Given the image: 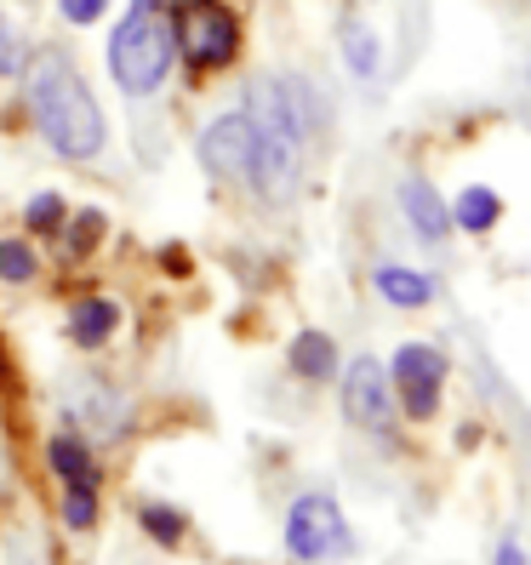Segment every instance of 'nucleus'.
Masks as SVG:
<instances>
[{
	"label": "nucleus",
	"mask_w": 531,
	"mask_h": 565,
	"mask_svg": "<svg viewBox=\"0 0 531 565\" xmlns=\"http://www.w3.org/2000/svg\"><path fill=\"white\" fill-rule=\"evenodd\" d=\"M23 86H29V115H35L41 138L63 160H97L109 143L104 109H97L92 86L63 52H35L23 63Z\"/></svg>",
	"instance_id": "obj_1"
},
{
	"label": "nucleus",
	"mask_w": 531,
	"mask_h": 565,
	"mask_svg": "<svg viewBox=\"0 0 531 565\" xmlns=\"http://www.w3.org/2000/svg\"><path fill=\"white\" fill-rule=\"evenodd\" d=\"M178 63V35L160 0H131V12L109 35V75L126 97H155Z\"/></svg>",
	"instance_id": "obj_2"
},
{
	"label": "nucleus",
	"mask_w": 531,
	"mask_h": 565,
	"mask_svg": "<svg viewBox=\"0 0 531 565\" xmlns=\"http://www.w3.org/2000/svg\"><path fill=\"white\" fill-rule=\"evenodd\" d=\"M172 35H178V52L194 75L229 70L241 57V18L223 0H183V12L172 18Z\"/></svg>",
	"instance_id": "obj_3"
},
{
	"label": "nucleus",
	"mask_w": 531,
	"mask_h": 565,
	"mask_svg": "<svg viewBox=\"0 0 531 565\" xmlns=\"http://www.w3.org/2000/svg\"><path fill=\"white\" fill-rule=\"evenodd\" d=\"M349 548H354V537H349L343 509L331 503V497H320V491L297 497L291 514H286V554L304 559V565H326V559H338Z\"/></svg>",
	"instance_id": "obj_4"
},
{
	"label": "nucleus",
	"mask_w": 531,
	"mask_h": 565,
	"mask_svg": "<svg viewBox=\"0 0 531 565\" xmlns=\"http://www.w3.org/2000/svg\"><path fill=\"white\" fill-rule=\"evenodd\" d=\"M394 401H401L412 417H435L440 412V388H446V354L428 343H406L389 365Z\"/></svg>",
	"instance_id": "obj_5"
},
{
	"label": "nucleus",
	"mask_w": 531,
	"mask_h": 565,
	"mask_svg": "<svg viewBox=\"0 0 531 565\" xmlns=\"http://www.w3.org/2000/svg\"><path fill=\"white\" fill-rule=\"evenodd\" d=\"M194 154H201V166L212 178L223 183H252V160H257V131L246 115H217L201 143H194Z\"/></svg>",
	"instance_id": "obj_6"
},
{
	"label": "nucleus",
	"mask_w": 531,
	"mask_h": 565,
	"mask_svg": "<svg viewBox=\"0 0 531 565\" xmlns=\"http://www.w3.org/2000/svg\"><path fill=\"white\" fill-rule=\"evenodd\" d=\"M394 383H389V372L372 360V354H360L349 372H343V417L354 423V428H372V435H389L394 428Z\"/></svg>",
	"instance_id": "obj_7"
},
{
	"label": "nucleus",
	"mask_w": 531,
	"mask_h": 565,
	"mask_svg": "<svg viewBox=\"0 0 531 565\" xmlns=\"http://www.w3.org/2000/svg\"><path fill=\"white\" fill-rule=\"evenodd\" d=\"M401 206H406V223L417 228V241L440 246L452 235V206L435 194V183H428V178H406L401 183Z\"/></svg>",
	"instance_id": "obj_8"
},
{
	"label": "nucleus",
	"mask_w": 531,
	"mask_h": 565,
	"mask_svg": "<svg viewBox=\"0 0 531 565\" xmlns=\"http://www.w3.org/2000/svg\"><path fill=\"white\" fill-rule=\"evenodd\" d=\"M115 326H120V303H115V297H81V303L70 309V338H75L81 349L109 343Z\"/></svg>",
	"instance_id": "obj_9"
},
{
	"label": "nucleus",
	"mask_w": 531,
	"mask_h": 565,
	"mask_svg": "<svg viewBox=\"0 0 531 565\" xmlns=\"http://www.w3.org/2000/svg\"><path fill=\"white\" fill-rule=\"evenodd\" d=\"M286 360H291V372H297V377L326 383L331 372H338V343H331L326 331H297L291 349H286Z\"/></svg>",
	"instance_id": "obj_10"
},
{
	"label": "nucleus",
	"mask_w": 531,
	"mask_h": 565,
	"mask_svg": "<svg viewBox=\"0 0 531 565\" xmlns=\"http://www.w3.org/2000/svg\"><path fill=\"white\" fill-rule=\"evenodd\" d=\"M46 457H52L57 480L70 486V491H97V457H92L75 435H57V440L46 446Z\"/></svg>",
	"instance_id": "obj_11"
},
{
	"label": "nucleus",
	"mask_w": 531,
	"mask_h": 565,
	"mask_svg": "<svg viewBox=\"0 0 531 565\" xmlns=\"http://www.w3.org/2000/svg\"><path fill=\"white\" fill-rule=\"evenodd\" d=\"M378 291H383V303H394V309H423L428 297H435V280L417 275V269H401V263H383Z\"/></svg>",
	"instance_id": "obj_12"
},
{
	"label": "nucleus",
	"mask_w": 531,
	"mask_h": 565,
	"mask_svg": "<svg viewBox=\"0 0 531 565\" xmlns=\"http://www.w3.org/2000/svg\"><path fill=\"white\" fill-rule=\"evenodd\" d=\"M497 212H503V201H497L491 189H463L457 206H452V223L469 228V235H486V228L497 223Z\"/></svg>",
	"instance_id": "obj_13"
},
{
	"label": "nucleus",
	"mask_w": 531,
	"mask_h": 565,
	"mask_svg": "<svg viewBox=\"0 0 531 565\" xmlns=\"http://www.w3.org/2000/svg\"><path fill=\"white\" fill-rule=\"evenodd\" d=\"M343 57L360 81H378V35L367 23H343Z\"/></svg>",
	"instance_id": "obj_14"
},
{
	"label": "nucleus",
	"mask_w": 531,
	"mask_h": 565,
	"mask_svg": "<svg viewBox=\"0 0 531 565\" xmlns=\"http://www.w3.org/2000/svg\"><path fill=\"white\" fill-rule=\"evenodd\" d=\"M104 228H109V217L97 212V206L75 212L70 235H63V252H70V257H92V252H97V241H104Z\"/></svg>",
	"instance_id": "obj_15"
},
{
	"label": "nucleus",
	"mask_w": 531,
	"mask_h": 565,
	"mask_svg": "<svg viewBox=\"0 0 531 565\" xmlns=\"http://www.w3.org/2000/svg\"><path fill=\"white\" fill-rule=\"evenodd\" d=\"M35 275H41L35 246H29V241H0V280H7V286H29Z\"/></svg>",
	"instance_id": "obj_16"
},
{
	"label": "nucleus",
	"mask_w": 531,
	"mask_h": 565,
	"mask_svg": "<svg viewBox=\"0 0 531 565\" xmlns=\"http://www.w3.org/2000/svg\"><path fill=\"white\" fill-rule=\"evenodd\" d=\"M23 223L35 228V235H57V228L70 223V206H63V194H35L29 212H23Z\"/></svg>",
	"instance_id": "obj_17"
},
{
	"label": "nucleus",
	"mask_w": 531,
	"mask_h": 565,
	"mask_svg": "<svg viewBox=\"0 0 531 565\" xmlns=\"http://www.w3.org/2000/svg\"><path fill=\"white\" fill-rule=\"evenodd\" d=\"M144 531H149L155 543H166V548H172V543H183L189 520H183L178 509H166V503H149V509H144Z\"/></svg>",
	"instance_id": "obj_18"
},
{
	"label": "nucleus",
	"mask_w": 531,
	"mask_h": 565,
	"mask_svg": "<svg viewBox=\"0 0 531 565\" xmlns=\"http://www.w3.org/2000/svg\"><path fill=\"white\" fill-rule=\"evenodd\" d=\"M63 525H70V531H92L97 525V491H70V497H63Z\"/></svg>",
	"instance_id": "obj_19"
},
{
	"label": "nucleus",
	"mask_w": 531,
	"mask_h": 565,
	"mask_svg": "<svg viewBox=\"0 0 531 565\" xmlns=\"http://www.w3.org/2000/svg\"><path fill=\"white\" fill-rule=\"evenodd\" d=\"M57 12H63V23L86 29V23H97V18L109 12V0H57Z\"/></svg>",
	"instance_id": "obj_20"
},
{
	"label": "nucleus",
	"mask_w": 531,
	"mask_h": 565,
	"mask_svg": "<svg viewBox=\"0 0 531 565\" xmlns=\"http://www.w3.org/2000/svg\"><path fill=\"white\" fill-rule=\"evenodd\" d=\"M18 70H23V46L7 29V18H0V75H18Z\"/></svg>",
	"instance_id": "obj_21"
},
{
	"label": "nucleus",
	"mask_w": 531,
	"mask_h": 565,
	"mask_svg": "<svg viewBox=\"0 0 531 565\" xmlns=\"http://www.w3.org/2000/svg\"><path fill=\"white\" fill-rule=\"evenodd\" d=\"M491 565H531V554H525L520 537H503V543H497V559H491Z\"/></svg>",
	"instance_id": "obj_22"
}]
</instances>
